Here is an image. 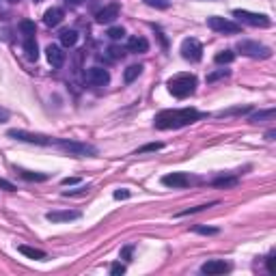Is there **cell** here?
Returning a JSON list of instances; mask_svg holds the SVG:
<instances>
[{"mask_svg":"<svg viewBox=\"0 0 276 276\" xmlns=\"http://www.w3.org/2000/svg\"><path fill=\"white\" fill-rule=\"evenodd\" d=\"M20 175L24 177L26 181H45L48 175L45 173H33V171H20Z\"/></svg>","mask_w":276,"mask_h":276,"instance_id":"d4e9b609","label":"cell"},{"mask_svg":"<svg viewBox=\"0 0 276 276\" xmlns=\"http://www.w3.org/2000/svg\"><path fill=\"white\" fill-rule=\"evenodd\" d=\"M201 272L207 274V276H214V274H225V272H231V263L225 261V259H211L207 263L201 266Z\"/></svg>","mask_w":276,"mask_h":276,"instance_id":"8fae6325","label":"cell"},{"mask_svg":"<svg viewBox=\"0 0 276 276\" xmlns=\"http://www.w3.org/2000/svg\"><path fill=\"white\" fill-rule=\"evenodd\" d=\"M24 52H26L28 61H37L39 58V45L35 41V37H24Z\"/></svg>","mask_w":276,"mask_h":276,"instance_id":"ac0fdd59","label":"cell"},{"mask_svg":"<svg viewBox=\"0 0 276 276\" xmlns=\"http://www.w3.org/2000/svg\"><path fill=\"white\" fill-rule=\"evenodd\" d=\"M9 119V110H4V108H0V123H4Z\"/></svg>","mask_w":276,"mask_h":276,"instance_id":"f35d334b","label":"cell"},{"mask_svg":"<svg viewBox=\"0 0 276 276\" xmlns=\"http://www.w3.org/2000/svg\"><path fill=\"white\" fill-rule=\"evenodd\" d=\"M0 190H7V192H15L17 188L11 184V181H7V179H0Z\"/></svg>","mask_w":276,"mask_h":276,"instance_id":"836d02e7","label":"cell"},{"mask_svg":"<svg viewBox=\"0 0 276 276\" xmlns=\"http://www.w3.org/2000/svg\"><path fill=\"white\" fill-rule=\"evenodd\" d=\"M61 43L65 45V48H74V45L78 43V33L69 31V28H67V31H63L61 33Z\"/></svg>","mask_w":276,"mask_h":276,"instance_id":"d6986e66","label":"cell"},{"mask_svg":"<svg viewBox=\"0 0 276 276\" xmlns=\"http://www.w3.org/2000/svg\"><path fill=\"white\" fill-rule=\"evenodd\" d=\"M181 56L186 58V61L190 63H198L203 58V45L201 41L197 39H184V43H181Z\"/></svg>","mask_w":276,"mask_h":276,"instance_id":"ba28073f","label":"cell"},{"mask_svg":"<svg viewBox=\"0 0 276 276\" xmlns=\"http://www.w3.org/2000/svg\"><path fill=\"white\" fill-rule=\"evenodd\" d=\"M84 192H89V188H78V190H67L65 197H76V195H84Z\"/></svg>","mask_w":276,"mask_h":276,"instance_id":"e575fe53","label":"cell"},{"mask_svg":"<svg viewBox=\"0 0 276 276\" xmlns=\"http://www.w3.org/2000/svg\"><path fill=\"white\" fill-rule=\"evenodd\" d=\"M143 2L154 9H168V0H143Z\"/></svg>","mask_w":276,"mask_h":276,"instance_id":"83f0119b","label":"cell"},{"mask_svg":"<svg viewBox=\"0 0 276 276\" xmlns=\"http://www.w3.org/2000/svg\"><path fill=\"white\" fill-rule=\"evenodd\" d=\"M35 2H41V0H35Z\"/></svg>","mask_w":276,"mask_h":276,"instance_id":"ee69618b","label":"cell"},{"mask_svg":"<svg viewBox=\"0 0 276 276\" xmlns=\"http://www.w3.org/2000/svg\"><path fill=\"white\" fill-rule=\"evenodd\" d=\"M214 61L218 63V65H229V63L236 61V52H233V50H222V52L216 54Z\"/></svg>","mask_w":276,"mask_h":276,"instance_id":"44dd1931","label":"cell"},{"mask_svg":"<svg viewBox=\"0 0 276 276\" xmlns=\"http://www.w3.org/2000/svg\"><path fill=\"white\" fill-rule=\"evenodd\" d=\"M201 113L195 108H179V110H162L156 115V127L158 130H177V127H186L190 123L201 119Z\"/></svg>","mask_w":276,"mask_h":276,"instance_id":"6da1fadb","label":"cell"},{"mask_svg":"<svg viewBox=\"0 0 276 276\" xmlns=\"http://www.w3.org/2000/svg\"><path fill=\"white\" fill-rule=\"evenodd\" d=\"M236 184H237V177H222V179H216L214 181L216 188H231V186H236Z\"/></svg>","mask_w":276,"mask_h":276,"instance_id":"484cf974","label":"cell"},{"mask_svg":"<svg viewBox=\"0 0 276 276\" xmlns=\"http://www.w3.org/2000/svg\"><path fill=\"white\" fill-rule=\"evenodd\" d=\"M149 50V41L145 37H130L127 39V52H132V54H145V52Z\"/></svg>","mask_w":276,"mask_h":276,"instance_id":"5bb4252c","label":"cell"},{"mask_svg":"<svg viewBox=\"0 0 276 276\" xmlns=\"http://www.w3.org/2000/svg\"><path fill=\"white\" fill-rule=\"evenodd\" d=\"M115 198H117V201H121V198H130V190H117Z\"/></svg>","mask_w":276,"mask_h":276,"instance_id":"d590c367","label":"cell"},{"mask_svg":"<svg viewBox=\"0 0 276 276\" xmlns=\"http://www.w3.org/2000/svg\"><path fill=\"white\" fill-rule=\"evenodd\" d=\"M197 84H198L197 76H192V74H177V76H173V78L168 80V91H171L175 97L184 99V97L192 95V93L197 91Z\"/></svg>","mask_w":276,"mask_h":276,"instance_id":"7a4b0ae2","label":"cell"},{"mask_svg":"<svg viewBox=\"0 0 276 276\" xmlns=\"http://www.w3.org/2000/svg\"><path fill=\"white\" fill-rule=\"evenodd\" d=\"M7 136L15 138V140H22V143H33V145H54V138L50 136H43V134H33V132H26V130H9Z\"/></svg>","mask_w":276,"mask_h":276,"instance_id":"52a82bcc","label":"cell"},{"mask_svg":"<svg viewBox=\"0 0 276 276\" xmlns=\"http://www.w3.org/2000/svg\"><path fill=\"white\" fill-rule=\"evenodd\" d=\"M237 50L242 52L244 56L257 58V61H266V58L272 56V50H270L268 45L259 43V41H248V39H244V41H239V43H237Z\"/></svg>","mask_w":276,"mask_h":276,"instance_id":"277c9868","label":"cell"},{"mask_svg":"<svg viewBox=\"0 0 276 276\" xmlns=\"http://www.w3.org/2000/svg\"><path fill=\"white\" fill-rule=\"evenodd\" d=\"M207 26L211 28V31L225 33V35H237L239 31H242V26H239V24H236V22H231V20H227V17H220V15L207 17Z\"/></svg>","mask_w":276,"mask_h":276,"instance_id":"8992f818","label":"cell"},{"mask_svg":"<svg viewBox=\"0 0 276 276\" xmlns=\"http://www.w3.org/2000/svg\"><path fill=\"white\" fill-rule=\"evenodd\" d=\"M233 17L239 20L242 24H248V26H255V28H268L272 26V20L263 13H252V11H246V9H236L233 11Z\"/></svg>","mask_w":276,"mask_h":276,"instance_id":"5b68a950","label":"cell"},{"mask_svg":"<svg viewBox=\"0 0 276 276\" xmlns=\"http://www.w3.org/2000/svg\"><path fill=\"white\" fill-rule=\"evenodd\" d=\"M123 272H125V266H123V263H113V266H110V274L113 276H119Z\"/></svg>","mask_w":276,"mask_h":276,"instance_id":"d6a6232c","label":"cell"},{"mask_svg":"<svg viewBox=\"0 0 276 276\" xmlns=\"http://www.w3.org/2000/svg\"><path fill=\"white\" fill-rule=\"evenodd\" d=\"M84 78L91 86H106L110 82V74L104 67H91V69H86Z\"/></svg>","mask_w":276,"mask_h":276,"instance_id":"9c48e42d","label":"cell"},{"mask_svg":"<svg viewBox=\"0 0 276 276\" xmlns=\"http://www.w3.org/2000/svg\"><path fill=\"white\" fill-rule=\"evenodd\" d=\"M108 37H110V39H115V41L123 39V37H125V28H121V26H113V28L108 31Z\"/></svg>","mask_w":276,"mask_h":276,"instance_id":"4316f807","label":"cell"},{"mask_svg":"<svg viewBox=\"0 0 276 276\" xmlns=\"http://www.w3.org/2000/svg\"><path fill=\"white\" fill-rule=\"evenodd\" d=\"M162 184L168 188H188L192 184V177L188 173H168L162 177Z\"/></svg>","mask_w":276,"mask_h":276,"instance_id":"7c38bea8","label":"cell"},{"mask_svg":"<svg viewBox=\"0 0 276 276\" xmlns=\"http://www.w3.org/2000/svg\"><path fill=\"white\" fill-rule=\"evenodd\" d=\"M65 2H67V4H74V7H76V4H82L84 0H65Z\"/></svg>","mask_w":276,"mask_h":276,"instance_id":"60d3db41","label":"cell"},{"mask_svg":"<svg viewBox=\"0 0 276 276\" xmlns=\"http://www.w3.org/2000/svg\"><path fill=\"white\" fill-rule=\"evenodd\" d=\"M108 56L113 58V61H117V58L123 56V50L119 48V45H110V48H108Z\"/></svg>","mask_w":276,"mask_h":276,"instance_id":"4dcf8cb0","label":"cell"},{"mask_svg":"<svg viewBox=\"0 0 276 276\" xmlns=\"http://www.w3.org/2000/svg\"><path fill=\"white\" fill-rule=\"evenodd\" d=\"M54 145H56L61 151H65V154H69V156H76V158L97 156V149H95V147H93V145H86V143H80V140H67V138L56 140V138H54Z\"/></svg>","mask_w":276,"mask_h":276,"instance_id":"3957f363","label":"cell"},{"mask_svg":"<svg viewBox=\"0 0 276 276\" xmlns=\"http://www.w3.org/2000/svg\"><path fill=\"white\" fill-rule=\"evenodd\" d=\"M192 231H195V233H201V236H216V233H218V229H211V227H195Z\"/></svg>","mask_w":276,"mask_h":276,"instance_id":"f546056e","label":"cell"},{"mask_svg":"<svg viewBox=\"0 0 276 276\" xmlns=\"http://www.w3.org/2000/svg\"><path fill=\"white\" fill-rule=\"evenodd\" d=\"M20 31H22V35H24V37H35V31H37V28H35V22L22 20L20 22Z\"/></svg>","mask_w":276,"mask_h":276,"instance_id":"603a6c76","label":"cell"},{"mask_svg":"<svg viewBox=\"0 0 276 276\" xmlns=\"http://www.w3.org/2000/svg\"><path fill=\"white\" fill-rule=\"evenodd\" d=\"M216 205V201L214 203H207V205H197V207H188V209H184V211H179V218L181 216H190V214H198V211H205V209H209V207H214Z\"/></svg>","mask_w":276,"mask_h":276,"instance_id":"cb8c5ba5","label":"cell"},{"mask_svg":"<svg viewBox=\"0 0 276 276\" xmlns=\"http://www.w3.org/2000/svg\"><path fill=\"white\" fill-rule=\"evenodd\" d=\"M9 2H17V0H9Z\"/></svg>","mask_w":276,"mask_h":276,"instance_id":"7bdbcfd3","label":"cell"},{"mask_svg":"<svg viewBox=\"0 0 276 276\" xmlns=\"http://www.w3.org/2000/svg\"><path fill=\"white\" fill-rule=\"evenodd\" d=\"M227 76H229V69H220V72L209 74V76H207V82L211 84V82H216V80H220V78H227Z\"/></svg>","mask_w":276,"mask_h":276,"instance_id":"f1b7e54d","label":"cell"},{"mask_svg":"<svg viewBox=\"0 0 276 276\" xmlns=\"http://www.w3.org/2000/svg\"><path fill=\"white\" fill-rule=\"evenodd\" d=\"M76 181H78V179H74V177H67V179H63V184H65V186H72V184H76Z\"/></svg>","mask_w":276,"mask_h":276,"instance_id":"ab89813d","label":"cell"},{"mask_svg":"<svg viewBox=\"0 0 276 276\" xmlns=\"http://www.w3.org/2000/svg\"><path fill=\"white\" fill-rule=\"evenodd\" d=\"M45 218H48L50 222H67V220L80 218V211H48Z\"/></svg>","mask_w":276,"mask_h":276,"instance_id":"9a60e30c","label":"cell"},{"mask_svg":"<svg viewBox=\"0 0 276 276\" xmlns=\"http://www.w3.org/2000/svg\"><path fill=\"white\" fill-rule=\"evenodd\" d=\"M45 54H48V63L54 69H61L63 63H65V52H63L61 45H48V50H45Z\"/></svg>","mask_w":276,"mask_h":276,"instance_id":"4fadbf2b","label":"cell"},{"mask_svg":"<svg viewBox=\"0 0 276 276\" xmlns=\"http://www.w3.org/2000/svg\"><path fill=\"white\" fill-rule=\"evenodd\" d=\"M63 17H65L63 9L52 7V9H48V11L43 13V22H45V26H58V24L63 22Z\"/></svg>","mask_w":276,"mask_h":276,"instance_id":"2e32d148","label":"cell"},{"mask_svg":"<svg viewBox=\"0 0 276 276\" xmlns=\"http://www.w3.org/2000/svg\"><path fill=\"white\" fill-rule=\"evenodd\" d=\"M268 272H270V274H274V255H270V257H268Z\"/></svg>","mask_w":276,"mask_h":276,"instance_id":"74e56055","label":"cell"},{"mask_svg":"<svg viewBox=\"0 0 276 276\" xmlns=\"http://www.w3.org/2000/svg\"><path fill=\"white\" fill-rule=\"evenodd\" d=\"M119 2H113V4H108V7H104V9H99L97 13H95V20H97V24H113V22L119 17Z\"/></svg>","mask_w":276,"mask_h":276,"instance_id":"30bf717a","label":"cell"},{"mask_svg":"<svg viewBox=\"0 0 276 276\" xmlns=\"http://www.w3.org/2000/svg\"><path fill=\"white\" fill-rule=\"evenodd\" d=\"M130 255H132V246H125V248H123L121 250V259H130Z\"/></svg>","mask_w":276,"mask_h":276,"instance_id":"8d00e7d4","label":"cell"},{"mask_svg":"<svg viewBox=\"0 0 276 276\" xmlns=\"http://www.w3.org/2000/svg\"><path fill=\"white\" fill-rule=\"evenodd\" d=\"M274 115H276V110H274V108H270V110H261V113L252 115L248 121H250V123H263V121H268V119H274Z\"/></svg>","mask_w":276,"mask_h":276,"instance_id":"7402d4cb","label":"cell"},{"mask_svg":"<svg viewBox=\"0 0 276 276\" xmlns=\"http://www.w3.org/2000/svg\"><path fill=\"white\" fill-rule=\"evenodd\" d=\"M17 250H20L22 255H26L28 259H37V261H43V259H48V255H45L43 250H39V248H33V246H26V244H20V246H17Z\"/></svg>","mask_w":276,"mask_h":276,"instance_id":"e0dca14e","label":"cell"},{"mask_svg":"<svg viewBox=\"0 0 276 276\" xmlns=\"http://www.w3.org/2000/svg\"><path fill=\"white\" fill-rule=\"evenodd\" d=\"M274 134H276V132H274V130H270V132H268V134H266V138H268V140H274Z\"/></svg>","mask_w":276,"mask_h":276,"instance_id":"b9f144b4","label":"cell"},{"mask_svg":"<svg viewBox=\"0 0 276 276\" xmlns=\"http://www.w3.org/2000/svg\"><path fill=\"white\" fill-rule=\"evenodd\" d=\"M140 74H143V65H130L125 69V74H123V80H125L127 84H132V82L136 80Z\"/></svg>","mask_w":276,"mask_h":276,"instance_id":"ffe728a7","label":"cell"},{"mask_svg":"<svg viewBox=\"0 0 276 276\" xmlns=\"http://www.w3.org/2000/svg\"><path fill=\"white\" fill-rule=\"evenodd\" d=\"M158 149H162V145H160V143H151V145L140 147V149H138V154H147V151H158Z\"/></svg>","mask_w":276,"mask_h":276,"instance_id":"1f68e13d","label":"cell"}]
</instances>
